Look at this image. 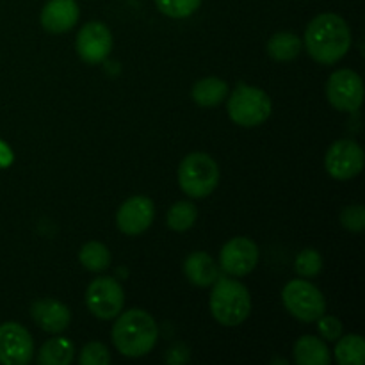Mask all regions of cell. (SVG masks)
Listing matches in <instances>:
<instances>
[{
    "instance_id": "cell-1",
    "label": "cell",
    "mask_w": 365,
    "mask_h": 365,
    "mask_svg": "<svg viewBox=\"0 0 365 365\" xmlns=\"http://www.w3.org/2000/svg\"><path fill=\"white\" fill-rule=\"evenodd\" d=\"M305 46L317 63L335 64L351 48V31L339 14H319L307 27Z\"/></svg>"
},
{
    "instance_id": "cell-2",
    "label": "cell",
    "mask_w": 365,
    "mask_h": 365,
    "mask_svg": "<svg viewBox=\"0 0 365 365\" xmlns=\"http://www.w3.org/2000/svg\"><path fill=\"white\" fill-rule=\"evenodd\" d=\"M159 330L148 312L132 309L121 314L113 327V342L125 356H145L155 348Z\"/></svg>"
},
{
    "instance_id": "cell-3",
    "label": "cell",
    "mask_w": 365,
    "mask_h": 365,
    "mask_svg": "<svg viewBox=\"0 0 365 365\" xmlns=\"http://www.w3.org/2000/svg\"><path fill=\"white\" fill-rule=\"evenodd\" d=\"M210 312L223 327H239L252 312V298L241 282L223 277L214 282L210 294Z\"/></svg>"
},
{
    "instance_id": "cell-4",
    "label": "cell",
    "mask_w": 365,
    "mask_h": 365,
    "mask_svg": "<svg viewBox=\"0 0 365 365\" xmlns=\"http://www.w3.org/2000/svg\"><path fill=\"white\" fill-rule=\"evenodd\" d=\"M220 182V168L207 153L195 152L182 160L178 168V184L191 198H205Z\"/></svg>"
},
{
    "instance_id": "cell-5",
    "label": "cell",
    "mask_w": 365,
    "mask_h": 365,
    "mask_svg": "<svg viewBox=\"0 0 365 365\" xmlns=\"http://www.w3.org/2000/svg\"><path fill=\"white\" fill-rule=\"evenodd\" d=\"M271 98L266 91L239 84L228 100V116L241 127H259L269 118Z\"/></svg>"
},
{
    "instance_id": "cell-6",
    "label": "cell",
    "mask_w": 365,
    "mask_h": 365,
    "mask_svg": "<svg viewBox=\"0 0 365 365\" xmlns=\"http://www.w3.org/2000/svg\"><path fill=\"white\" fill-rule=\"evenodd\" d=\"M282 302L289 314L303 323H314L327 310V302L319 289L307 280L289 282L282 292Z\"/></svg>"
},
{
    "instance_id": "cell-7",
    "label": "cell",
    "mask_w": 365,
    "mask_h": 365,
    "mask_svg": "<svg viewBox=\"0 0 365 365\" xmlns=\"http://www.w3.org/2000/svg\"><path fill=\"white\" fill-rule=\"evenodd\" d=\"M86 303H88L89 312L98 319H114L123 310V287L114 278H96L89 284L88 292H86Z\"/></svg>"
},
{
    "instance_id": "cell-8",
    "label": "cell",
    "mask_w": 365,
    "mask_h": 365,
    "mask_svg": "<svg viewBox=\"0 0 365 365\" xmlns=\"http://www.w3.org/2000/svg\"><path fill=\"white\" fill-rule=\"evenodd\" d=\"M327 96L337 110L355 113L364 102V82L353 70H337L330 75Z\"/></svg>"
},
{
    "instance_id": "cell-9",
    "label": "cell",
    "mask_w": 365,
    "mask_h": 365,
    "mask_svg": "<svg viewBox=\"0 0 365 365\" xmlns=\"http://www.w3.org/2000/svg\"><path fill=\"white\" fill-rule=\"evenodd\" d=\"M324 166L335 180H351L364 170V150L351 139L335 141L328 148Z\"/></svg>"
},
{
    "instance_id": "cell-10",
    "label": "cell",
    "mask_w": 365,
    "mask_h": 365,
    "mask_svg": "<svg viewBox=\"0 0 365 365\" xmlns=\"http://www.w3.org/2000/svg\"><path fill=\"white\" fill-rule=\"evenodd\" d=\"M34 356V341L18 323L0 324V364L27 365Z\"/></svg>"
},
{
    "instance_id": "cell-11",
    "label": "cell",
    "mask_w": 365,
    "mask_h": 365,
    "mask_svg": "<svg viewBox=\"0 0 365 365\" xmlns=\"http://www.w3.org/2000/svg\"><path fill=\"white\" fill-rule=\"evenodd\" d=\"M77 53L88 64H100L113 50V34L102 21H89L77 34Z\"/></svg>"
},
{
    "instance_id": "cell-12",
    "label": "cell",
    "mask_w": 365,
    "mask_h": 365,
    "mask_svg": "<svg viewBox=\"0 0 365 365\" xmlns=\"http://www.w3.org/2000/svg\"><path fill=\"white\" fill-rule=\"evenodd\" d=\"M259 262V248L248 237H234L223 246L220 255V266L232 277H246Z\"/></svg>"
},
{
    "instance_id": "cell-13",
    "label": "cell",
    "mask_w": 365,
    "mask_h": 365,
    "mask_svg": "<svg viewBox=\"0 0 365 365\" xmlns=\"http://www.w3.org/2000/svg\"><path fill=\"white\" fill-rule=\"evenodd\" d=\"M155 216V205L148 196H132L120 207L118 228L127 235H139L148 230Z\"/></svg>"
},
{
    "instance_id": "cell-14",
    "label": "cell",
    "mask_w": 365,
    "mask_h": 365,
    "mask_svg": "<svg viewBox=\"0 0 365 365\" xmlns=\"http://www.w3.org/2000/svg\"><path fill=\"white\" fill-rule=\"evenodd\" d=\"M78 4L75 0H48L41 11V25L52 34H63L78 21Z\"/></svg>"
},
{
    "instance_id": "cell-15",
    "label": "cell",
    "mask_w": 365,
    "mask_h": 365,
    "mask_svg": "<svg viewBox=\"0 0 365 365\" xmlns=\"http://www.w3.org/2000/svg\"><path fill=\"white\" fill-rule=\"evenodd\" d=\"M31 316L36 324L48 334H61L70 327L71 321L70 309L57 299H39L32 303Z\"/></svg>"
},
{
    "instance_id": "cell-16",
    "label": "cell",
    "mask_w": 365,
    "mask_h": 365,
    "mask_svg": "<svg viewBox=\"0 0 365 365\" xmlns=\"http://www.w3.org/2000/svg\"><path fill=\"white\" fill-rule=\"evenodd\" d=\"M187 280L196 287H209L220 278V269L212 257L205 252H195L187 257L184 264Z\"/></svg>"
},
{
    "instance_id": "cell-17",
    "label": "cell",
    "mask_w": 365,
    "mask_h": 365,
    "mask_svg": "<svg viewBox=\"0 0 365 365\" xmlns=\"http://www.w3.org/2000/svg\"><path fill=\"white\" fill-rule=\"evenodd\" d=\"M294 360L299 365H330L328 346L314 335H303L294 344Z\"/></svg>"
},
{
    "instance_id": "cell-18",
    "label": "cell",
    "mask_w": 365,
    "mask_h": 365,
    "mask_svg": "<svg viewBox=\"0 0 365 365\" xmlns=\"http://www.w3.org/2000/svg\"><path fill=\"white\" fill-rule=\"evenodd\" d=\"M192 100L202 107H216L228 96V86L217 77H205L192 86Z\"/></svg>"
},
{
    "instance_id": "cell-19",
    "label": "cell",
    "mask_w": 365,
    "mask_h": 365,
    "mask_svg": "<svg viewBox=\"0 0 365 365\" xmlns=\"http://www.w3.org/2000/svg\"><path fill=\"white\" fill-rule=\"evenodd\" d=\"M75 346L66 337H53L39 349L38 362L41 365H70L73 362Z\"/></svg>"
},
{
    "instance_id": "cell-20",
    "label": "cell",
    "mask_w": 365,
    "mask_h": 365,
    "mask_svg": "<svg viewBox=\"0 0 365 365\" xmlns=\"http://www.w3.org/2000/svg\"><path fill=\"white\" fill-rule=\"evenodd\" d=\"M302 46V39L296 34H292V32H277V34L271 36L269 41H267V53H269L274 61L287 63V61H292L294 57L299 56Z\"/></svg>"
},
{
    "instance_id": "cell-21",
    "label": "cell",
    "mask_w": 365,
    "mask_h": 365,
    "mask_svg": "<svg viewBox=\"0 0 365 365\" xmlns=\"http://www.w3.org/2000/svg\"><path fill=\"white\" fill-rule=\"evenodd\" d=\"M335 359L341 365H362L365 362V341L360 335L351 334L337 339Z\"/></svg>"
},
{
    "instance_id": "cell-22",
    "label": "cell",
    "mask_w": 365,
    "mask_h": 365,
    "mask_svg": "<svg viewBox=\"0 0 365 365\" xmlns=\"http://www.w3.org/2000/svg\"><path fill=\"white\" fill-rule=\"evenodd\" d=\"M78 260L82 266L93 273H100V271L107 269L110 264V252L107 250L106 245L102 242L91 241L88 245L82 246L81 253H78Z\"/></svg>"
},
{
    "instance_id": "cell-23",
    "label": "cell",
    "mask_w": 365,
    "mask_h": 365,
    "mask_svg": "<svg viewBox=\"0 0 365 365\" xmlns=\"http://www.w3.org/2000/svg\"><path fill=\"white\" fill-rule=\"evenodd\" d=\"M198 210L191 202H177L168 210V227L175 232H185L195 225Z\"/></svg>"
},
{
    "instance_id": "cell-24",
    "label": "cell",
    "mask_w": 365,
    "mask_h": 365,
    "mask_svg": "<svg viewBox=\"0 0 365 365\" xmlns=\"http://www.w3.org/2000/svg\"><path fill=\"white\" fill-rule=\"evenodd\" d=\"M155 6L170 18H187L198 11L202 0H155Z\"/></svg>"
},
{
    "instance_id": "cell-25",
    "label": "cell",
    "mask_w": 365,
    "mask_h": 365,
    "mask_svg": "<svg viewBox=\"0 0 365 365\" xmlns=\"http://www.w3.org/2000/svg\"><path fill=\"white\" fill-rule=\"evenodd\" d=\"M323 269V257L314 248H305L296 257V271L305 278L317 277Z\"/></svg>"
},
{
    "instance_id": "cell-26",
    "label": "cell",
    "mask_w": 365,
    "mask_h": 365,
    "mask_svg": "<svg viewBox=\"0 0 365 365\" xmlns=\"http://www.w3.org/2000/svg\"><path fill=\"white\" fill-rule=\"evenodd\" d=\"M78 362L82 365H107L110 362L109 349L103 344H100V342H89L82 349Z\"/></svg>"
},
{
    "instance_id": "cell-27",
    "label": "cell",
    "mask_w": 365,
    "mask_h": 365,
    "mask_svg": "<svg viewBox=\"0 0 365 365\" xmlns=\"http://www.w3.org/2000/svg\"><path fill=\"white\" fill-rule=\"evenodd\" d=\"M341 223L349 232H362L365 228V209L362 205H349L341 212Z\"/></svg>"
},
{
    "instance_id": "cell-28",
    "label": "cell",
    "mask_w": 365,
    "mask_h": 365,
    "mask_svg": "<svg viewBox=\"0 0 365 365\" xmlns=\"http://www.w3.org/2000/svg\"><path fill=\"white\" fill-rule=\"evenodd\" d=\"M317 328H319L321 335H323L327 341H337L342 335V324L337 317L324 316L323 314V316L317 319Z\"/></svg>"
},
{
    "instance_id": "cell-29",
    "label": "cell",
    "mask_w": 365,
    "mask_h": 365,
    "mask_svg": "<svg viewBox=\"0 0 365 365\" xmlns=\"http://www.w3.org/2000/svg\"><path fill=\"white\" fill-rule=\"evenodd\" d=\"M185 351H187V348H185V346H180V344L175 346V348L170 349V353H168L166 360L170 364H184V362H187L189 356L187 355L182 356V353H185Z\"/></svg>"
},
{
    "instance_id": "cell-30",
    "label": "cell",
    "mask_w": 365,
    "mask_h": 365,
    "mask_svg": "<svg viewBox=\"0 0 365 365\" xmlns=\"http://www.w3.org/2000/svg\"><path fill=\"white\" fill-rule=\"evenodd\" d=\"M11 159H13V155H11V150L7 148L4 143H0V168L7 166V164L11 163Z\"/></svg>"
}]
</instances>
